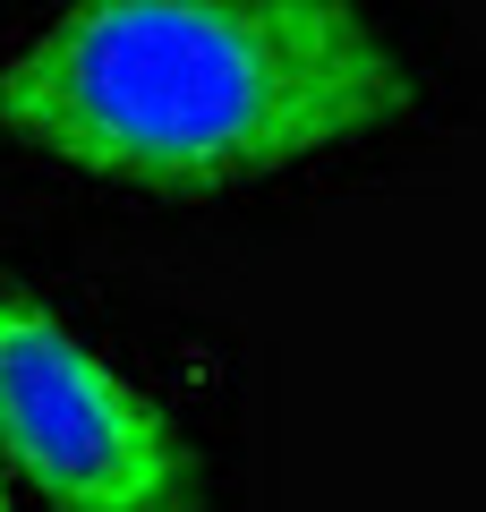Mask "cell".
<instances>
[{"mask_svg":"<svg viewBox=\"0 0 486 512\" xmlns=\"http://www.w3.org/2000/svg\"><path fill=\"white\" fill-rule=\"evenodd\" d=\"M0 512H9V470H0Z\"/></svg>","mask_w":486,"mask_h":512,"instance_id":"3","label":"cell"},{"mask_svg":"<svg viewBox=\"0 0 486 512\" xmlns=\"http://www.w3.org/2000/svg\"><path fill=\"white\" fill-rule=\"evenodd\" d=\"M0 470L43 512H197L188 436L18 282H0Z\"/></svg>","mask_w":486,"mask_h":512,"instance_id":"2","label":"cell"},{"mask_svg":"<svg viewBox=\"0 0 486 512\" xmlns=\"http://www.w3.org/2000/svg\"><path fill=\"white\" fill-rule=\"evenodd\" d=\"M410 111L359 0H69L0 60V137L145 197H222Z\"/></svg>","mask_w":486,"mask_h":512,"instance_id":"1","label":"cell"}]
</instances>
